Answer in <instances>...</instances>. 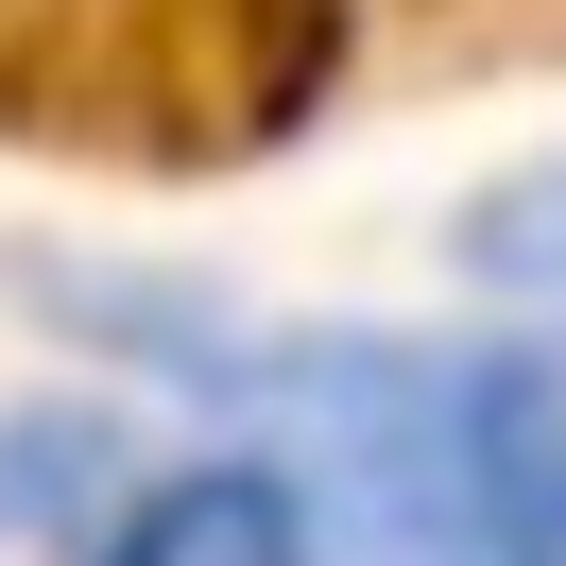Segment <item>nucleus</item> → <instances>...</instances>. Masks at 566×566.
I'll return each mask as SVG.
<instances>
[{
  "label": "nucleus",
  "mask_w": 566,
  "mask_h": 566,
  "mask_svg": "<svg viewBox=\"0 0 566 566\" xmlns=\"http://www.w3.org/2000/svg\"><path fill=\"white\" fill-rule=\"evenodd\" d=\"M447 292L463 310H515V326H566V138L447 207Z\"/></svg>",
  "instance_id": "4"
},
{
  "label": "nucleus",
  "mask_w": 566,
  "mask_h": 566,
  "mask_svg": "<svg viewBox=\"0 0 566 566\" xmlns=\"http://www.w3.org/2000/svg\"><path fill=\"white\" fill-rule=\"evenodd\" d=\"M172 447V412H138V395H104V378H18L0 395V566H52V549H86V515H104L138 463Z\"/></svg>",
  "instance_id": "3"
},
{
  "label": "nucleus",
  "mask_w": 566,
  "mask_h": 566,
  "mask_svg": "<svg viewBox=\"0 0 566 566\" xmlns=\"http://www.w3.org/2000/svg\"><path fill=\"white\" fill-rule=\"evenodd\" d=\"M189 429L275 447L326 566H566V326L241 292Z\"/></svg>",
  "instance_id": "1"
},
{
  "label": "nucleus",
  "mask_w": 566,
  "mask_h": 566,
  "mask_svg": "<svg viewBox=\"0 0 566 566\" xmlns=\"http://www.w3.org/2000/svg\"><path fill=\"white\" fill-rule=\"evenodd\" d=\"M52 566H326V549H310V497H292L275 447L172 429V447L86 515V549H52Z\"/></svg>",
  "instance_id": "2"
}]
</instances>
